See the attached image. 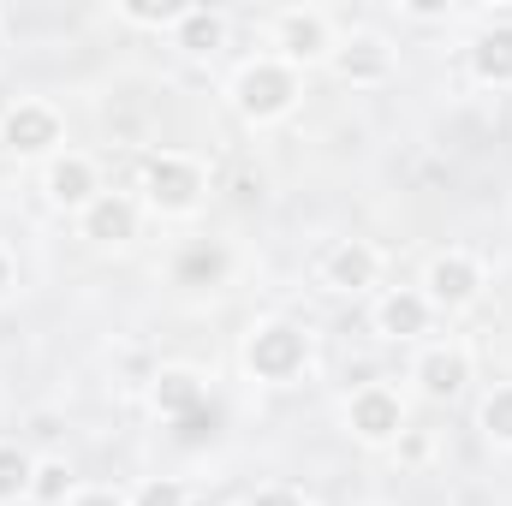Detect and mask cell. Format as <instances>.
I'll return each instance as SVG.
<instances>
[{
    "label": "cell",
    "mask_w": 512,
    "mask_h": 506,
    "mask_svg": "<svg viewBox=\"0 0 512 506\" xmlns=\"http://www.w3.org/2000/svg\"><path fill=\"white\" fill-rule=\"evenodd\" d=\"M233 274V256L227 245H215V239H191L185 251L173 256V280L179 286H221Z\"/></svg>",
    "instance_id": "17"
},
{
    "label": "cell",
    "mask_w": 512,
    "mask_h": 506,
    "mask_svg": "<svg viewBox=\"0 0 512 506\" xmlns=\"http://www.w3.org/2000/svg\"><path fill=\"white\" fill-rule=\"evenodd\" d=\"M477 429L489 435V447L512 453V381H495V387L477 399Z\"/></svg>",
    "instance_id": "19"
},
{
    "label": "cell",
    "mask_w": 512,
    "mask_h": 506,
    "mask_svg": "<svg viewBox=\"0 0 512 506\" xmlns=\"http://www.w3.org/2000/svg\"><path fill=\"white\" fill-rule=\"evenodd\" d=\"M0 149L18 155V161H48V155H60V149H66V120H60V108L42 102V96L6 102V108H0Z\"/></svg>",
    "instance_id": "7"
},
{
    "label": "cell",
    "mask_w": 512,
    "mask_h": 506,
    "mask_svg": "<svg viewBox=\"0 0 512 506\" xmlns=\"http://www.w3.org/2000/svg\"><path fill=\"white\" fill-rule=\"evenodd\" d=\"M334 48H340V30H334V12H322V6H280L268 18V54L286 60L292 72L328 66Z\"/></svg>",
    "instance_id": "4"
},
{
    "label": "cell",
    "mask_w": 512,
    "mask_h": 506,
    "mask_svg": "<svg viewBox=\"0 0 512 506\" xmlns=\"http://www.w3.org/2000/svg\"><path fill=\"white\" fill-rule=\"evenodd\" d=\"M245 506H310V495H304L298 483H262Z\"/></svg>",
    "instance_id": "25"
},
{
    "label": "cell",
    "mask_w": 512,
    "mask_h": 506,
    "mask_svg": "<svg viewBox=\"0 0 512 506\" xmlns=\"http://www.w3.org/2000/svg\"><path fill=\"white\" fill-rule=\"evenodd\" d=\"M209 197V167L185 149H149L143 167H137V203L143 215H161V221H185L197 215Z\"/></svg>",
    "instance_id": "3"
},
{
    "label": "cell",
    "mask_w": 512,
    "mask_h": 506,
    "mask_svg": "<svg viewBox=\"0 0 512 506\" xmlns=\"http://www.w3.org/2000/svg\"><path fill=\"white\" fill-rule=\"evenodd\" d=\"M370 328L393 346H423L435 328V304L423 298V286H387L370 304Z\"/></svg>",
    "instance_id": "12"
},
{
    "label": "cell",
    "mask_w": 512,
    "mask_h": 506,
    "mask_svg": "<svg viewBox=\"0 0 512 506\" xmlns=\"http://www.w3.org/2000/svg\"><path fill=\"white\" fill-rule=\"evenodd\" d=\"M239 364L262 387H292V381L310 376L316 346H310L304 322H292V316H256L251 328H245V340H239Z\"/></svg>",
    "instance_id": "2"
},
{
    "label": "cell",
    "mask_w": 512,
    "mask_h": 506,
    "mask_svg": "<svg viewBox=\"0 0 512 506\" xmlns=\"http://www.w3.org/2000/svg\"><path fill=\"white\" fill-rule=\"evenodd\" d=\"M387 453H393L399 465H429V453H435V435H429V429H405V435H399Z\"/></svg>",
    "instance_id": "23"
},
{
    "label": "cell",
    "mask_w": 512,
    "mask_h": 506,
    "mask_svg": "<svg viewBox=\"0 0 512 506\" xmlns=\"http://www.w3.org/2000/svg\"><path fill=\"white\" fill-rule=\"evenodd\" d=\"M233 506H245V501H233Z\"/></svg>",
    "instance_id": "29"
},
{
    "label": "cell",
    "mask_w": 512,
    "mask_h": 506,
    "mask_svg": "<svg viewBox=\"0 0 512 506\" xmlns=\"http://www.w3.org/2000/svg\"><path fill=\"white\" fill-rule=\"evenodd\" d=\"M382 268H387L382 245H370V239H334L322 251V262H316V280L334 298H364V292L382 286Z\"/></svg>",
    "instance_id": "9"
},
{
    "label": "cell",
    "mask_w": 512,
    "mask_h": 506,
    "mask_svg": "<svg viewBox=\"0 0 512 506\" xmlns=\"http://www.w3.org/2000/svg\"><path fill=\"white\" fill-rule=\"evenodd\" d=\"M167 36H173V48H179V54L209 60V54H221V48H227L233 18H227L221 6H185V12H179V24H173Z\"/></svg>",
    "instance_id": "16"
},
{
    "label": "cell",
    "mask_w": 512,
    "mask_h": 506,
    "mask_svg": "<svg viewBox=\"0 0 512 506\" xmlns=\"http://www.w3.org/2000/svg\"><path fill=\"white\" fill-rule=\"evenodd\" d=\"M465 66L483 90H512V18H489L471 48H465Z\"/></svg>",
    "instance_id": "15"
},
{
    "label": "cell",
    "mask_w": 512,
    "mask_h": 506,
    "mask_svg": "<svg viewBox=\"0 0 512 506\" xmlns=\"http://www.w3.org/2000/svg\"><path fill=\"white\" fill-rule=\"evenodd\" d=\"M102 191H108V185H102L96 155H84V149H60V155L42 161V197H48V209H60V215L78 221Z\"/></svg>",
    "instance_id": "10"
},
{
    "label": "cell",
    "mask_w": 512,
    "mask_h": 506,
    "mask_svg": "<svg viewBox=\"0 0 512 506\" xmlns=\"http://www.w3.org/2000/svg\"><path fill=\"white\" fill-rule=\"evenodd\" d=\"M0 24H6V12H0Z\"/></svg>",
    "instance_id": "28"
},
{
    "label": "cell",
    "mask_w": 512,
    "mask_h": 506,
    "mask_svg": "<svg viewBox=\"0 0 512 506\" xmlns=\"http://www.w3.org/2000/svg\"><path fill=\"white\" fill-rule=\"evenodd\" d=\"M78 489L72 465L66 459H36V477H30V506H66Z\"/></svg>",
    "instance_id": "20"
},
{
    "label": "cell",
    "mask_w": 512,
    "mask_h": 506,
    "mask_svg": "<svg viewBox=\"0 0 512 506\" xmlns=\"http://www.w3.org/2000/svg\"><path fill=\"white\" fill-rule=\"evenodd\" d=\"M411 381L429 405H453L471 381H477V352L459 340V334H441V340H423L411 352Z\"/></svg>",
    "instance_id": "8"
},
{
    "label": "cell",
    "mask_w": 512,
    "mask_h": 506,
    "mask_svg": "<svg viewBox=\"0 0 512 506\" xmlns=\"http://www.w3.org/2000/svg\"><path fill=\"white\" fill-rule=\"evenodd\" d=\"M30 477H36V453L0 435V506H24L30 501Z\"/></svg>",
    "instance_id": "18"
},
{
    "label": "cell",
    "mask_w": 512,
    "mask_h": 506,
    "mask_svg": "<svg viewBox=\"0 0 512 506\" xmlns=\"http://www.w3.org/2000/svg\"><path fill=\"white\" fill-rule=\"evenodd\" d=\"M137 233H143V203H137V191H102V197L78 215V239L96 245V251H126Z\"/></svg>",
    "instance_id": "13"
},
{
    "label": "cell",
    "mask_w": 512,
    "mask_h": 506,
    "mask_svg": "<svg viewBox=\"0 0 512 506\" xmlns=\"http://www.w3.org/2000/svg\"><path fill=\"white\" fill-rule=\"evenodd\" d=\"M131 506H191V489L179 477H143L131 489Z\"/></svg>",
    "instance_id": "21"
},
{
    "label": "cell",
    "mask_w": 512,
    "mask_h": 506,
    "mask_svg": "<svg viewBox=\"0 0 512 506\" xmlns=\"http://www.w3.org/2000/svg\"><path fill=\"white\" fill-rule=\"evenodd\" d=\"M66 506H131V489H120V483H78Z\"/></svg>",
    "instance_id": "24"
},
{
    "label": "cell",
    "mask_w": 512,
    "mask_h": 506,
    "mask_svg": "<svg viewBox=\"0 0 512 506\" xmlns=\"http://www.w3.org/2000/svg\"><path fill=\"white\" fill-rule=\"evenodd\" d=\"M423 298L435 304V316H459V310H471L477 298H483V286H489V268H483V256L465 251V245H447V251H435L423 262Z\"/></svg>",
    "instance_id": "6"
},
{
    "label": "cell",
    "mask_w": 512,
    "mask_h": 506,
    "mask_svg": "<svg viewBox=\"0 0 512 506\" xmlns=\"http://www.w3.org/2000/svg\"><path fill=\"white\" fill-rule=\"evenodd\" d=\"M114 12H120V24H137V30H173L185 6H143V0H120Z\"/></svg>",
    "instance_id": "22"
},
{
    "label": "cell",
    "mask_w": 512,
    "mask_h": 506,
    "mask_svg": "<svg viewBox=\"0 0 512 506\" xmlns=\"http://www.w3.org/2000/svg\"><path fill=\"white\" fill-rule=\"evenodd\" d=\"M227 102H233V114H239L245 126H280V120H292V108L304 102V72H292V66L274 60V54H251V60L233 66Z\"/></svg>",
    "instance_id": "1"
},
{
    "label": "cell",
    "mask_w": 512,
    "mask_h": 506,
    "mask_svg": "<svg viewBox=\"0 0 512 506\" xmlns=\"http://www.w3.org/2000/svg\"><path fill=\"white\" fill-rule=\"evenodd\" d=\"M149 411L179 429V423H191L197 411H209V381L197 376L191 364H161V370L149 376Z\"/></svg>",
    "instance_id": "14"
},
{
    "label": "cell",
    "mask_w": 512,
    "mask_h": 506,
    "mask_svg": "<svg viewBox=\"0 0 512 506\" xmlns=\"http://www.w3.org/2000/svg\"><path fill=\"white\" fill-rule=\"evenodd\" d=\"M393 66H399V54H393V42H387L382 30H346L340 36V48H334V60H328V72L340 78V84H352V90H382L387 78H393Z\"/></svg>",
    "instance_id": "11"
},
{
    "label": "cell",
    "mask_w": 512,
    "mask_h": 506,
    "mask_svg": "<svg viewBox=\"0 0 512 506\" xmlns=\"http://www.w3.org/2000/svg\"><path fill=\"white\" fill-rule=\"evenodd\" d=\"M12 286H18V268H12V251H6V245H0V298H6V292H12Z\"/></svg>",
    "instance_id": "27"
},
{
    "label": "cell",
    "mask_w": 512,
    "mask_h": 506,
    "mask_svg": "<svg viewBox=\"0 0 512 506\" xmlns=\"http://www.w3.org/2000/svg\"><path fill=\"white\" fill-rule=\"evenodd\" d=\"M340 417H346V435H352L358 447H382V453L411 429V405H405V393H399L393 381H364V387H352L346 405H340Z\"/></svg>",
    "instance_id": "5"
},
{
    "label": "cell",
    "mask_w": 512,
    "mask_h": 506,
    "mask_svg": "<svg viewBox=\"0 0 512 506\" xmlns=\"http://www.w3.org/2000/svg\"><path fill=\"white\" fill-rule=\"evenodd\" d=\"M399 18H411V24H447L453 6H399Z\"/></svg>",
    "instance_id": "26"
}]
</instances>
